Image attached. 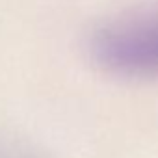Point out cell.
<instances>
[{
	"label": "cell",
	"instance_id": "6da1fadb",
	"mask_svg": "<svg viewBox=\"0 0 158 158\" xmlns=\"http://www.w3.org/2000/svg\"><path fill=\"white\" fill-rule=\"evenodd\" d=\"M99 61L123 74H158V13L121 17L93 37Z\"/></svg>",
	"mask_w": 158,
	"mask_h": 158
},
{
	"label": "cell",
	"instance_id": "7a4b0ae2",
	"mask_svg": "<svg viewBox=\"0 0 158 158\" xmlns=\"http://www.w3.org/2000/svg\"><path fill=\"white\" fill-rule=\"evenodd\" d=\"M0 158H39L26 147L15 143H0Z\"/></svg>",
	"mask_w": 158,
	"mask_h": 158
}]
</instances>
